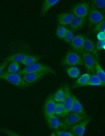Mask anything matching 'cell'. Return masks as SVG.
<instances>
[{"label": "cell", "mask_w": 105, "mask_h": 136, "mask_svg": "<svg viewBox=\"0 0 105 136\" xmlns=\"http://www.w3.org/2000/svg\"><path fill=\"white\" fill-rule=\"evenodd\" d=\"M0 79L5 80L14 86L20 88L30 86L31 85L26 82L18 73L3 72L0 75Z\"/></svg>", "instance_id": "6da1fadb"}, {"label": "cell", "mask_w": 105, "mask_h": 136, "mask_svg": "<svg viewBox=\"0 0 105 136\" xmlns=\"http://www.w3.org/2000/svg\"><path fill=\"white\" fill-rule=\"evenodd\" d=\"M30 72H45L49 74L55 75L56 72L50 66L40 63H36L27 66L19 71V75H23Z\"/></svg>", "instance_id": "7a4b0ae2"}, {"label": "cell", "mask_w": 105, "mask_h": 136, "mask_svg": "<svg viewBox=\"0 0 105 136\" xmlns=\"http://www.w3.org/2000/svg\"><path fill=\"white\" fill-rule=\"evenodd\" d=\"M61 63L63 65L72 66L83 65L81 54L74 50H70L67 52Z\"/></svg>", "instance_id": "3957f363"}, {"label": "cell", "mask_w": 105, "mask_h": 136, "mask_svg": "<svg viewBox=\"0 0 105 136\" xmlns=\"http://www.w3.org/2000/svg\"><path fill=\"white\" fill-rule=\"evenodd\" d=\"M65 117L60 125V126L65 130L70 126L85 119L88 116L86 115H83L73 112L69 113Z\"/></svg>", "instance_id": "277c9868"}, {"label": "cell", "mask_w": 105, "mask_h": 136, "mask_svg": "<svg viewBox=\"0 0 105 136\" xmlns=\"http://www.w3.org/2000/svg\"><path fill=\"white\" fill-rule=\"evenodd\" d=\"M90 7V3L88 2H79L73 6L71 13L75 16L86 18L88 15Z\"/></svg>", "instance_id": "5b68a950"}, {"label": "cell", "mask_w": 105, "mask_h": 136, "mask_svg": "<svg viewBox=\"0 0 105 136\" xmlns=\"http://www.w3.org/2000/svg\"><path fill=\"white\" fill-rule=\"evenodd\" d=\"M88 21L89 26L95 25L104 20V16L103 13L92 4L88 14Z\"/></svg>", "instance_id": "8992f818"}, {"label": "cell", "mask_w": 105, "mask_h": 136, "mask_svg": "<svg viewBox=\"0 0 105 136\" xmlns=\"http://www.w3.org/2000/svg\"><path fill=\"white\" fill-rule=\"evenodd\" d=\"M91 118L88 117L78 123L73 125L66 130L73 133L75 136H83L86 127L91 120Z\"/></svg>", "instance_id": "52a82bcc"}, {"label": "cell", "mask_w": 105, "mask_h": 136, "mask_svg": "<svg viewBox=\"0 0 105 136\" xmlns=\"http://www.w3.org/2000/svg\"><path fill=\"white\" fill-rule=\"evenodd\" d=\"M56 103L52 95H49L46 99L43 107V113L45 120L55 115Z\"/></svg>", "instance_id": "ba28073f"}, {"label": "cell", "mask_w": 105, "mask_h": 136, "mask_svg": "<svg viewBox=\"0 0 105 136\" xmlns=\"http://www.w3.org/2000/svg\"><path fill=\"white\" fill-rule=\"evenodd\" d=\"M65 98L63 103L64 107V110L61 116L65 117L72 111V100L69 87L66 84L64 87Z\"/></svg>", "instance_id": "9c48e42d"}, {"label": "cell", "mask_w": 105, "mask_h": 136, "mask_svg": "<svg viewBox=\"0 0 105 136\" xmlns=\"http://www.w3.org/2000/svg\"><path fill=\"white\" fill-rule=\"evenodd\" d=\"M83 65L87 70L89 73L94 74L96 73L95 67V58L92 55L84 49L81 53Z\"/></svg>", "instance_id": "30bf717a"}, {"label": "cell", "mask_w": 105, "mask_h": 136, "mask_svg": "<svg viewBox=\"0 0 105 136\" xmlns=\"http://www.w3.org/2000/svg\"><path fill=\"white\" fill-rule=\"evenodd\" d=\"M83 49L98 60L99 55L96 45L94 41L88 37L84 36Z\"/></svg>", "instance_id": "8fae6325"}, {"label": "cell", "mask_w": 105, "mask_h": 136, "mask_svg": "<svg viewBox=\"0 0 105 136\" xmlns=\"http://www.w3.org/2000/svg\"><path fill=\"white\" fill-rule=\"evenodd\" d=\"M48 74L45 72H30L23 75L22 78L26 82L32 85Z\"/></svg>", "instance_id": "7c38bea8"}, {"label": "cell", "mask_w": 105, "mask_h": 136, "mask_svg": "<svg viewBox=\"0 0 105 136\" xmlns=\"http://www.w3.org/2000/svg\"><path fill=\"white\" fill-rule=\"evenodd\" d=\"M84 36L82 34H78L74 36L70 43L73 50L81 54L83 50V43Z\"/></svg>", "instance_id": "4fadbf2b"}, {"label": "cell", "mask_w": 105, "mask_h": 136, "mask_svg": "<svg viewBox=\"0 0 105 136\" xmlns=\"http://www.w3.org/2000/svg\"><path fill=\"white\" fill-rule=\"evenodd\" d=\"M30 54L23 51H17L9 55L6 59L5 60L9 63L16 62L22 63L24 59Z\"/></svg>", "instance_id": "5bb4252c"}, {"label": "cell", "mask_w": 105, "mask_h": 136, "mask_svg": "<svg viewBox=\"0 0 105 136\" xmlns=\"http://www.w3.org/2000/svg\"><path fill=\"white\" fill-rule=\"evenodd\" d=\"M74 16L71 13L64 12L60 14L57 16L58 24L62 26L69 25Z\"/></svg>", "instance_id": "9a60e30c"}, {"label": "cell", "mask_w": 105, "mask_h": 136, "mask_svg": "<svg viewBox=\"0 0 105 136\" xmlns=\"http://www.w3.org/2000/svg\"><path fill=\"white\" fill-rule=\"evenodd\" d=\"M60 1V0H43L40 9V17L45 16L50 9Z\"/></svg>", "instance_id": "2e32d148"}, {"label": "cell", "mask_w": 105, "mask_h": 136, "mask_svg": "<svg viewBox=\"0 0 105 136\" xmlns=\"http://www.w3.org/2000/svg\"><path fill=\"white\" fill-rule=\"evenodd\" d=\"M86 21V18L74 16L70 24L71 29L76 31L81 29L84 26Z\"/></svg>", "instance_id": "e0dca14e"}, {"label": "cell", "mask_w": 105, "mask_h": 136, "mask_svg": "<svg viewBox=\"0 0 105 136\" xmlns=\"http://www.w3.org/2000/svg\"><path fill=\"white\" fill-rule=\"evenodd\" d=\"M72 111L74 112L83 115H86L85 111L77 98L72 95Z\"/></svg>", "instance_id": "ac0fdd59"}, {"label": "cell", "mask_w": 105, "mask_h": 136, "mask_svg": "<svg viewBox=\"0 0 105 136\" xmlns=\"http://www.w3.org/2000/svg\"><path fill=\"white\" fill-rule=\"evenodd\" d=\"M45 120L49 127L52 130H58L60 126V121L59 118L55 115L51 116Z\"/></svg>", "instance_id": "d6986e66"}, {"label": "cell", "mask_w": 105, "mask_h": 136, "mask_svg": "<svg viewBox=\"0 0 105 136\" xmlns=\"http://www.w3.org/2000/svg\"><path fill=\"white\" fill-rule=\"evenodd\" d=\"M43 56L39 55L29 54L23 61L22 63L26 66L38 61L42 59Z\"/></svg>", "instance_id": "ffe728a7"}, {"label": "cell", "mask_w": 105, "mask_h": 136, "mask_svg": "<svg viewBox=\"0 0 105 136\" xmlns=\"http://www.w3.org/2000/svg\"><path fill=\"white\" fill-rule=\"evenodd\" d=\"M95 67L97 76L102 82L105 84V74L104 71L99 63L98 60L95 58Z\"/></svg>", "instance_id": "44dd1931"}, {"label": "cell", "mask_w": 105, "mask_h": 136, "mask_svg": "<svg viewBox=\"0 0 105 136\" xmlns=\"http://www.w3.org/2000/svg\"><path fill=\"white\" fill-rule=\"evenodd\" d=\"M90 74L86 73L81 76L75 82L73 87L84 86L88 82L90 77Z\"/></svg>", "instance_id": "7402d4cb"}, {"label": "cell", "mask_w": 105, "mask_h": 136, "mask_svg": "<svg viewBox=\"0 0 105 136\" xmlns=\"http://www.w3.org/2000/svg\"><path fill=\"white\" fill-rule=\"evenodd\" d=\"M105 84L103 83L96 75H93L91 77L87 83L84 86H103Z\"/></svg>", "instance_id": "603a6c76"}, {"label": "cell", "mask_w": 105, "mask_h": 136, "mask_svg": "<svg viewBox=\"0 0 105 136\" xmlns=\"http://www.w3.org/2000/svg\"><path fill=\"white\" fill-rule=\"evenodd\" d=\"M66 71L69 76L72 78H77L80 74L79 69L76 66H73L68 68L66 69Z\"/></svg>", "instance_id": "cb8c5ba5"}, {"label": "cell", "mask_w": 105, "mask_h": 136, "mask_svg": "<svg viewBox=\"0 0 105 136\" xmlns=\"http://www.w3.org/2000/svg\"><path fill=\"white\" fill-rule=\"evenodd\" d=\"M54 100L58 102H63L65 98V93L62 88H59L53 95Z\"/></svg>", "instance_id": "d4e9b609"}, {"label": "cell", "mask_w": 105, "mask_h": 136, "mask_svg": "<svg viewBox=\"0 0 105 136\" xmlns=\"http://www.w3.org/2000/svg\"><path fill=\"white\" fill-rule=\"evenodd\" d=\"M19 68L18 63L12 62L8 66L7 71L10 73H16L19 70Z\"/></svg>", "instance_id": "484cf974"}, {"label": "cell", "mask_w": 105, "mask_h": 136, "mask_svg": "<svg viewBox=\"0 0 105 136\" xmlns=\"http://www.w3.org/2000/svg\"><path fill=\"white\" fill-rule=\"evenodd\" d=\"M92 5L99 10L104 12L105 6V0H93L91 1Z\"/></svg>", "instance_id": "4316f807"}, {"label": "cell", "mask_w": 105, "mask_h": 136, "mask_svg": "<svg viewBox=\"0 0 105 136\" xmlns=\"http://www.w3.org/2000/svg\"><path fill=\"white\" fill-rule=\"evenodd\" d=\"M67 29L63 26H60L58 27L56 31L57 37L61 39H63Z\"/></svg>", "instance_id": "83f0119b"}, {"label": "cell", "mask_w": 105, "mask_h": 136, "mask_svg": "<svg viewBox=\"0 0 105 136\" xmlns=\"http://www.w3.org/2000/svg\"><path fill=\"white\" fill-rule=\"evenodd\" d=\"M64 110V107L63 103H56L55 114L57 115L61 116L63 114Z\"/></svg>", "instance_id": "f1b7e54d"}, {"label": "cell", "mask_w": 105, "mask_h": 136, "mask_svg": "<svg viewBox=\"0 0 105 136\" xmlns=\"http://www.w3.org/2000/svg\"><path fill=\"white\" fill-rule=\"evenodd\" d=\"M74 37L73 32L70 30L67 29L63 39L66 42L70 43Z\"/></svg>", "instance_id": "f546056e"}, {"label": "cell", "mask_w": 105, "mask_h": 136, "mask_svg": "<svg viewBox=\"0 0 105 136\" xmlns=\"http://www.w3.org/2000/svg\"><path fill=\"white\" fill-rule=\"evenodd\" d=\"M105 21L104 20L95 25L93 29V31L95 32H99L105 30Z\"/></svg>", "instance_id": "4dcf8cb0"}, {"label": "cell", "mask_w": 105, "mask_h": 136, "mask_svg": "<svg viewBox=\"0 0 105 136\" xmlns=\"http://www.w3.org/2000/svg\"><path fill=\"white\" fill-rule=\"evenodd\" d=\"M56 134L58 136H75L72 133L69 131H64L55 130Z\"/></svg>", "instance_id": "1f68e13d"}, {"label": "cell", "mask_w": 105, "mask_h": 136, "mask_svg": "<svg viewBox=\"0 0 105 136\" xmlns=\"http://www.w3.org/2000/svg\"><path fill=\"white\" fill-rule=\"evenodd\" d=\"M105 45V41H98L96 45V48L97 50H100L104 48Z\"/></svg>", "instance_id": "d6a6232c"}, {"label": "cell", "mask_w": 105, "mask_h": 136, "mask_svg": "<svg viewBox=\"0 0 105 136\" xmlns=\"http://www.w3.org/2000/svg\"><path fill=\"white\" fill-rule=\"evenodd\" d=\"M97 38L98 41H105V30L98 32L97 35Z\"/></svg>", "instance_id": "836d02e7"}, {"label": "cell", "mask_w": 105, "mask_h": 136, "mask_svg": "<svg viewBox=\"0 0 105 136\" xmlns=\"http://www.w3.org/2000/svg\"><path fill=\"white\" fill-rule=\"evenodd\" d=\"M0 130L8 135L11 136H18V134L14 132L6 129H1Z\"/></svg>", "instance_id": "e575fe53"}, {"label": "cell", "mask_w": 105, "mask_h": 136, "mask_svg": "<svg viewBox=\"0 0 105 136\" xmlns=\"http://www.w3.org/2000/svg\"><path fill=\"white\" fill-rule=\"evenodd\" d=\"M9 63L7 61L5 60L0 65V75L3 73Z\"/></svg>", "instance_id": "d590c367"}]
</instances>
